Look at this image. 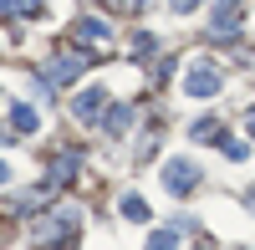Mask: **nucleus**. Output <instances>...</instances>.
Here are the masks:
<instances>
[{"mask_svg":"<svg viewBox=\"0 0 255 250\" xmlns=\"http://www.w3.org/2000/svg\"><path fill=\"white\" fill-rule=\"evenodd\" d=\"M220 82H225V77H220L215 61H194V67L184 72V92H189V97H215Z\"/></svg>","mask_w":255,"mask_h":250,"instance_id":"1","label":"nucleus"},{"mask_svg":"<svg viewBox=\"0 0 255 250\" xmlns=\"http://www.w3.org/2000/svg\"><path fill=\"white\" fill-rule=\"evenodd\" d=\"M194 184H199V163L194 158H168L163 163V189L168 194H189Z\"/></svg>","mask_w":255,"mask_h":250,"instance_id":"2","label":"nucleus"},{"mask_svg":"<svg viewBox=\"0 0 255 250\" xmlns=\"http://www.w3.org/2000/svg\"><path fill=\"white\" fill-rule=\"evenodd\" d=\"M82 67H87V56H82V51H72V56H56L51 67H46V82H72V77H82Z\"/></svg>","mask_w":255,"mask_h":250,"instance_id":"3","label":"nucleus"},{"mask_svg":"<svg viewBox=\"0 0 255 250\" xmlns=\"http://www.w3.org/2000/svg\"><path fill=\"white\" fill-rule=\"evenodd\" d=\"M97 108H102V87H87L82 97H72V113H77L82 123H92V118H97Z\"/></svg>","mask_w":255,"mask_h":250,"instance_id":"4","label":"nucleus"},{"mask_svg":"<svg viewBox=\"0 0 255 250\" xmlns=\"http://www.w3.org/2000/svg\"><path fill=\"white\" fill-rule=\"evenodd\" d=\"M77 36H82V41H113V31L102 26V20H92V15H87V20H77Z\"/></svg>","mask_w":255,"mask_h":250,"instance_id":"5","label":"nucleus"},{"mask_svg":"<svg viewBox=\"0 0 255 250\" xmlns=\"http://www.w3.org/2000/svg\"><path fill=\"white\" fill-rule=\"evenodd\" d=\"M118 210H123L128 220H148V204H143L138 194H123V204H118Z\"/></svg>","mask_w":255,"mask_h":250,"instance_id":"6","label":"nucleus"},{"mask_svg":"<svg viewBox=\"0 0 255 250\" xmlns=\"http://www.w3.org/2000/svg\"><path fill=\"white\" fill-rule=\"evenodd\" d=\"M128 123H133V113H128V108H113L108 118H102V128H108V133H123Z\"/></svg>","mask_w":255,"mask_h":250,"instance_id":"7","label":"nucleus"},{"mask_svg":"<svg viewBox=\"0 0 255 250\" xmlns=\"http://www.w3.org/2000/svg\"><path fill=\"white\" fill-rule=\"evenodd\" d=\"M148 250H179V230H153Z\"/></svg>","mask_w":255,"mask_h":250,"instance_id":"8","label":"nucleus"},{"mask_svg":"<svg viewBox=\"0 0 255 250\" xmlns=\"http://www.w3.org/2000/svg\"><path fill=\"white\" fill-rule=\"evenodd\" d=\"M15 128H20V133H36V128H41V118H36L31 108H15Z\"/></svg>","mask_w":255,"mask_h":250,"instance_id":"9","label":"nucleus"},{"mask_svg":"<svg viewBox=\"0 0 255 250\" xmlns=\"http://www.w3.org/2000/svg\"><path fill=\"white\" fill-rule=\"evenodd\" d=\"M194 138H199V143H209V138H220V123H215V118H204V123H194Z\"/></svg>","mask_w":255,"mask_h":250,"instance_id":"10","label":"nucleus"},{"mask_svg":"<svg viewBox=\"0 0 255 250\" xmlns=\"http://www.w3.org/2000/svg\"><path fill=\"white\" fill-rule=\"evenodd\" d=\"M15 10H31V0H0V15H15Z\"/></svg>","mask_w":255,"mask_h":250,"instance_id":"11","label":"nucleus"},{"mask_svg":"<svg viewBox=\"0 0 255 250\" xmlns=\"http://www.w3.org/2000/svg\"><path fill=\"white\" fill-rule=\"evenodd\" d=\"M168 5H174L179 15H189V10H194V5H199V0H168Z\"/></svg>","mask_w":255,"mask_h":250,"instance_id":"12","label":"nucleus"},{"mask_svg":"<svg viewBox=\"0 0 255 250\" xmlns=\"http://www.w3.org/2000/svg\"><path fill=\"white\" fill-rule=\"evenodd\" d=\"M0 184H10V163H0Z\"/></svg>","mask_w":255,"mask_h":250,"instance_id":"13","label":"nucleus"},{"mask_svg":"<svg viewBox=\"0 0 255 250\" xmlns=\"http://www.w3.org/2000/svg\"><path fill=\"white\" fill-rule=\"evenodd\" d=\"M250 133H255V113H250Z\"/></svg>","mask_w":255,"mask_h":250,"instance_id":"14","label":"nucleus"},{"mask_svg":"<svg viewBox=\"0 0 255 250\" xmlns=\"http://www.w3.org/2000/svg\"><path fill=\"white\" fill-rule=\"evenodd\" d=\"M250 204H255V189H250Z\"/></svg>","mask_w":255,"mask_h":250,"instance_id":"15","label":"nucleus"}]
</instances>
